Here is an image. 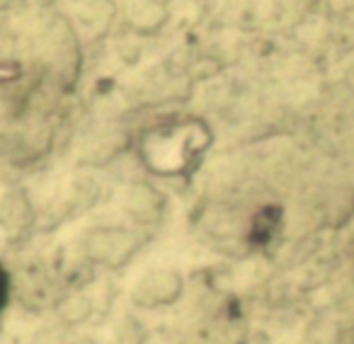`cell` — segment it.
Masks as SVG:
<instances>
[{
	"mask_svg": "<svg viewBox=\"0 0 354 344\" xmlns=\"http://www.w3.org/2000/svg\"><path fill=\"white\" fill-rule=\"evenodd\" d=\"M6 300H8V274H6V269L0 267V308L6 305Z\"/></svg>",
	"mask_w": 354,
	"mask_h": 344,
	"instance_id": "cell-1",
	"label": "cell"
}]
</instances>
